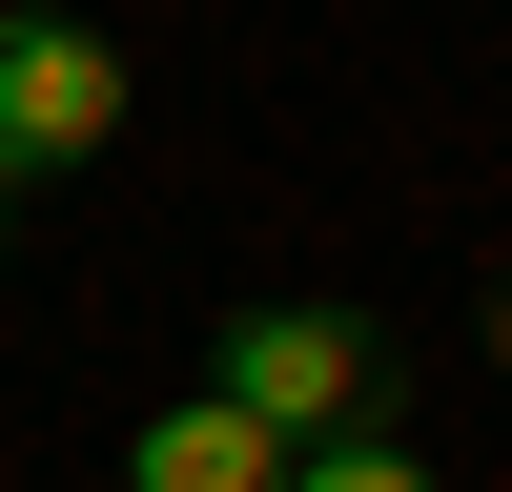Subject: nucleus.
Here are the masks:
<instances>
[{
  "mask_svg": "<svg viewBox=\"0 0 512 492\" xmlns=\"http://www.w3.org/2000/svg\"><path fill=\"white\" fill-rule=\"evenodd\" d=\"M205 390H226V410H267L287 451H369V431L410 410V369H390V328H369V308L226 287V328H205Z\"/></svg>",
  "mask_w": 512,
  "mask_h": 492,
  "instance_id": "nucleus-1",
  "label": "nucleus"
},
{
  "mask_svg": "<svg viewBox=\"0 0 512 492\" xmlns=\"http://www.w3.org/2000/svg\"><path fill=\"white\" fill-rule=\"evenodd\" d=\"M123 123H144L123 41H103V21H62V0H0V185H82Z\"/></svg>",
  "mask_w": 512,
  "mask_h": 492,
  "instance_id": "nucleus-2",
  "label": "nucleus"
},
{
  "mask_svg": "<svg viewBox=\"0 0 512 492\" xmlns=\"http://www.w3.org/2000/svg\"><path fill=\"white\" fill-rule=\"evenodd\" d=\"M308 451L267 431V410H226V390H185V410H144L123 431V492H287Z\"/></svg>",
  "mask_w": 512,
  "mask_h": 492,
  "instance_id": "nucleus-3",
  "label": "nucleus"
},
{
  "mask_svg": "<svg viewBox=\"0 0 512 492\" xmlns=\"http://www.w3.org/2000/svg\"><path fill=\"white\" fill-rule=\"evenodd\" d=\"M287 492H431V451H410V431H369V451H308Z\"/></svg>",
  "mask_w": 512,
  "mask_h": 492,
  "instance_id": "nucleus-4",
  "label": "nucleus"
},
{
  "mask_svg": "<svg viewBox=\"0 0 512 492\" xmlns=\"http://www.w3.org/2000/svg\"><path fill=\"white\" fill-rule=\"evenodd\" d=\"M0 267H21V185H0Z\"/></svg>",
  "mask_w": 512,
  "mask_h": 492,
  "instance_id": "nucleus-5",
  "label": "nucleus"
}]
</instances>
